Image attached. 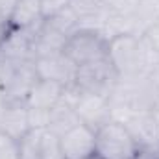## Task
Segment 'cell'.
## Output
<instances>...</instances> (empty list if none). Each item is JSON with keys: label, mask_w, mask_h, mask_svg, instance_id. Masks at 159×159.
<instances>
[{"label": "cell", "mask_w": 159, "mask_h": 159, "mask_svg": "<svg viewBox=\"0 0 159 159\" xmlns=\"http://www.w3.org/2000/svg\"><path fill=\"white\" fill-rule=\"evenodd\" d=\"M107 59L119 78L133 74H150L159 65V54L148 41L137 34H120L109 39Z\"/></svg>", "instance_id": "cell-1"}, {"label": "cell", "mask_w": 159, "mask_h": 159, "mask_svg": "<svg viewBox=\"0 0 159 159\" xmlns=\"http://www.w3.org/2000/svg\"><path fill=\"white\" fill-rule=\"evenodd\" d=\"M113 120L122 119L133 111H152L159 102V93L150 74H133L119 78L111 96Z\"/></svg>", "instance_id": "cell-2"}, {"label": "cell", "mask_w": 159, "mask_h": 159, "mask_svg": "<svg viewBox=\"0 0 159 159\" xmlns=\"http://www.w3.org/2000/svg\"><path fill=\"white\" fill-rule=\"evenodd\" d=\"M139 146L131 131L119 120H109L96 129L94 154L100 159H133Z\"/></svg>", "instance_id": "cell-3"}, {"label": "cell", "mask_w": 159, "mask_h": 159, "mask_svg": "<svg viewBox=\"0 0 159 159\" xmlns=\"http://www.w3.org/2000/svg\"><path fill=\"white\" fill-rule=\"evenodd\" d=\"M117 81H119V74H117L115 67L111 65V61L106 57V59L80 65L76 69L72 89L78 93L100 94V96L109 98Z\"/></svg>", "instance_id": "cell-4"}, {"label": "cell", "mask_w": 159, "mask_h": 159, "mask_svg": "<svg viewBox=\"0 0 159 159\" xmlns=\"http://www.w3.org/2000/svg\"><path fill=\"white\" fill-rule=\"evenodd\" d=\"M107 50H109V39L106 35H102L96 30H83V28L74 32L67 39L63 48V52L70 57V61L76 67L98 59H106Z\"/></svg>", "instance_id": "cell-5"}, {"label": "cell", "mask_w": 159, "mask_h": 159, "mask_svg": "<svg viewBox=\"0 0 159 159\" xmlns=\"http://www.w3.org/2000/svg\"><path fill=\"white\" fill-rule=\"evenodd\" d=\"M35 61L22 63H6L4 61V78H2V98L4 102H26L32 87L37 81Z\"/></svg>", "instance_id": "cell-6"}, {"label": "cell", "mask_w": 159, "mask_h": 159, "mask_svg": "<svg viewBox=\"0 0 159 159\" xmlns=\"http://www.w3.org/2000/svg\"><path fill=\"white\" fill-rule=\"evenodd\" d=\"M15 146L19 159H65L59 137L46 128H32L15 143Z\"/></svg>", "instance_id": "cell-7"}, {"label": "cell", "mask_w": 159, "mask_h": 159, "mask_svg": "<svg viewBox=\"0 0 159 159\" xmlns=\"http://www.w3.org/2000/svg\"><path fill=\"white\" fill-rule=\"evenodd\" d=\"M72 102H74V109L78 113V119L81 124L98 129L100 126H104L106 122L113 120V109H111V102L106 96L100 94H87V93H78L72 87L69 89Z\"/></svg>", "instance_id": "cell-8"}, {"label": "cell", "mask_w": 159, "mask_h": 159, "mask_svg": "<svg viewBox=\"0 0 159 159\" xmlns=\"http://www.w3.org/2000/svg\"><path fill=\"white\" fill-rule=\"evenodd\" d=\"M37 28V26H35ZM35 28L7 26L0 39V57L6 63H22L34 59V35Z\"/></svg>", "instance_id": "cell-9"}, {"label": "cell", "mask_w": 159, "mask_h": 159, "mask_svg": "<svg viewBox=\"0 0 159 159\" xmlns=\"http://www.w3.org/2000/svg\"><path fill=\"white\" fill-rule=\"evenodd\" d=\"M34 61H35V70H37V76L39 78L56 81V83L63 85L65 89H70L72 87L78 67L70 61V57L65 52H56V54L39 56Z\"/></svg>", "instance_id": "cell-10"}, {"label": "cell", "mask_w": 159, "mask_h": 159, "mask_svg": "<svg viewBox=\"0 0 159 159\" xmlns=\"http://www.w3.org/2000/svg\"><path fill=\"white\" fill-rule=\"evenodd\" d=\"M94 139H96V129L76 124L69 131H65L59 137V146L61 154L65 159H87L94 154Z\"/></svg>", "instance_id": "cell-11"}, {"label": "cell", "mask_w": 159, "mask_h": 159, "mask_svg": "<svg viewBox=\"0 0 159 159\" xmlns=\"http://www.w3.org/2000/svg\"><path fill=\"white\" fill-rule=\"evenodd\" d=\"M69 6L78 19L80 28L96 30L104 35L111 13L106 0H69Z\"/></svg>", "instance_id": "cell-12"}, {"label": "cell", "mask_w": 159, "mask_h": 159, "mask_svg": "<svg viewBox=\"0 0 159 159\" xmlns=\"http://www.w3.org/2000/svg\"><path fill=\"white\" fill-rule=\"evenodd\" d=\"M122 122L131 135L137 139V143L141 146H154L159 148V124L152 111H133V113H126Z\"/></svg>", "instance_id": "cell-13"}, {"label": "cell", "mask_w": 159, "mask_h": 159, "mask_svg": "<svg viewBox=\"0 0 159 159\" xmlns=\"http://www.w3.org/2000/svg\"><path fill=\"white\" fill-rule=\"evenodd\" d=\"M32 129L26 102H6L0 113V131L17 143L22 135Z\"/></svg>", "instance_id": "cell-14"}, {"label": "cell", "mask_w": 159, "mask_h": 159, "mask_svg": "<svg viewBox=\"0 0 159 159\" xmlns=\"http://www.w3.org/2000/svg\"><path fill=\"white\" fill-rule=\"evenodd\" d=\"M76 124H80L78 113L74 109V102H72V96H70L69 89H65L61 100L50 111V120H48V128L46 129H50L54 135L61 137L65 131H69Z\"/></svg>", "instance_id": "cell-15"}, {"label": "cell", "mask_w": 159, "mask_h": 159, "mask_svg": "<svg viewBox=\"0 0 159 159\" xmlns=\"http://www.w3.org/2000/svg\"><path fill=\"white\" fill-rule=\"evenodd\" d=\"M65 93V87L50 81V80L37 78L35 85L32 87L28 98H26V106L32 109H43V111H52V107L61 100Z\"/></svg>", "instance_id": "cell-16"}, {"label": "cell", "mask_w": 159, "mask_h": 159, "mask_svg": "<svg viewBox=\"0 0 159 159\" xmlns=\"http://www.w3.org/2000/svg\"><path fill=\"white\" fill-rule=\"evenodd\" d=\"M43 20V0H15L9 26L35 28Z\"/></svg>", "instance_id": "cell-17"}, {"label": "cell", "mask_w": 159, "mask_h": 159, "mask_svg": "<svg viewBox=\"0 0 159 159\" xmlns=\"http://www.w3.org/2000/svg\"><path fill=\"white\" fill-rule=\"evenodd\" d=\"M143 37L148 41V44L159 54V19L144 32V34H143Z\"/></svg>", "instance_id": "cell-18"}, {"label": "cell", "mask_w": 159, "mask_h": 159, "mask_svg": "<svg viewBox=\"0 0 159 159\" xmlns=\"http://www.w3.org/2000/svg\"><path fill=\"white\" fill-rule=\"evenodd\" d=\"M157 152L159 148H154V146H139L133 159H157Z\"/></svg>", "instance_id": "cell-19"}, {"label": "cell", "mask_w": 159, "mask_h": 159, "mask_svg": "<svg viewBox=\"0 0 159 159\" xmlns=\"http://www.w3.org/2000/svg\"><path fill=\"white\" fill-rule=\"evenodd\" d=\"M150 78H152V81H154V85H156V89H157V93H159V65L150 72Z\"/></svg>", "instance_id": "cell-20"}, {"label": "cell", "mask_w": 159, "mask_h": 159, "mask_svg": "<svg viewBox=\"0 0 159 159\" xmlns=\"http://www.w3.org/2000/svg\"><path fill=\"white\" fill-rule=\"evenodd\" d=\"M2 78H4V59L0 57V96H2Z\"/></svg>", "instance_id": "cell-21"}, {"label": "cell", "mask_w": 159, "mask_h": 159, "mask_svg": "<svg viewBox=\"0 0 159 159\" xmlns=\"http://www.w3.org/2000/svg\"><path fill=\"white\" fill-rule=\"evenodd\" d=\"M152 113H154V117H156V120H157V124H159V102L156 104V107L152 109Z\"/></svg>", "instance_id": "cell-22"}, {"label": "cell", "mask_w": 159, "mask_h": 159, "mask_svg": "<svg viewBox=\"0 0 159 159\" xmlns=\"http://www.w3.org/2000/svg\"><path fill=\"white\" fill-rule=\"evenodd\" d=\"M7 26H9V24H2V22H0V39H2V35H4V32L7 30Z\"/></svg>", "instance_id": "cell-23"}, {"label": "cell", "mask_w": 159, "mask_h": 159, "mask_svg": "<svg viewBox=\"0 0 159 159\" xmlns=\"http://www.w3.org/2000/svg\"><path fill=\"white\" fill-rule=\"evenodd\" d=\"M87 159H100V157H98L96 154H93V156H89V157H87Z\"/></svg>", "instance_id": "cell-24"}, {"label": "cell", "mask_w": 159, "mask_h": 159, "mask_svg": "<svg viewBox=\"0 0 159 159\" xmlns=\"http://www.w3.org/2000/svg\"><path fill=\"white\" fill-rule=\"evenodd\" d=\"M157 159H159V152H157Z\"/></svg>", "instance_id": "cell-25"}]
</instances>
